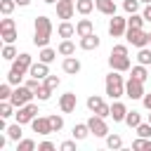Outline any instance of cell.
Here are the masks:
<instances>
[{
  "label": "cell",
  "instance_id": "cell-34",
  "mask_svg": "<svg viewBox=\"0 0 151 151\" xmlns=\"http://www.w3.org/2000/svg\"><path fill=\"white\" fill-rule=\"evenodd\" d=\"M125 123H127L130 127H137V125L142 123V116H139L137 111H127V116H125Z\"/></svg>",
  "mask_w": 151,
  "mask_h": 151
},
{
  "label": "cell",
  "instance_id": "cell-36",
  "mask_svg": "<svg viewBox=\"0 0 151 151\" xmlns=\"http://www.w3.org/2000/svg\"><path fill=\"white\" fill-rule=\"evenodd\" d=\"M33 149H35L33 139H19L17 142V151H33Z\"/></svg>",
  "mask_w": 151,
  "mask_h": 151
},
{
  "label": "cell",
  "instance_id": "cell-48",
  "mask_svg": "<svg viewBox=\"0 0 151 151\" xmlns=\"http://www.w3.org/2000/svg\"><path fill=\"white\" fill-rule=\"evenodd\" d=\"M142 17H144L146 21H151V5H146V7H144V14H142Z\"/></svg>",
  "mask_w": 151,
  "mask_h": 151
},
{
  "label": "cell",
  "instance_id": "cell-17",
  "mask_svg": "<svg viewBox=\"0 0 151 151\" xmlns=\"http://www.w3.org/2000/svg\"><path fill=\"white\" fill-rule=\"evenodd\" d=\"M125 116H127V109H125V104H120V101H113V106H111V118H113V123H123V120H125Z\"/></svg>",
  "mask_w": 151,
  "mask_h": 151
},
{
  "label": "cell",
  "instance_id": "cell-8",
  "mask_svg": "<svg viewBox=\"0 0 151 151\" xmlns=\"http://www.w3.org/2000/svg\"><path fill=\"white\" fill-rule=\"evenodd\" d=\"M87 109H90L92 113H97V116H101V118H106V116H111V106H106V101H104L101 97H97V94H92V97H87Z\"/></svg>",
  "mask_w": 151,
  "mask_h": 151
},
{
  "label": "cell",
  "instance_id": "cell-5",
  "mask_svg": "<svg viewBox=\"0 0 151 151\" xmlns=\"http://www.w3.org/2000/svg\"><path fill=\"white\" fill-rule=\"evenodd\" d=\"M35 97V92L28 87V85H17L14 90H12V97H9V101L19 109V106H24V104H28L31 99Z\"/></svg>",
  "mask_w": 151,
  "mask_h": 151
},
{
  "label": "cell",
  "instance_id": "cell-53",
  "mask_svg": "<svg viewBox=\"0 0 151 151\" xmlns=\"http://www.w3.org/2000/svg\"><path fill=\"white\" fill-rule=\"evenodd\" d=\"M149 123H151V113H149Z\"/></svg>",
  "mask_w": 151,
  "mask_h": 151
},
{
  "label": "cell",
  "instance_id": "cell-4",
  "mask_svg": "<svg viewBox=\"0 0 151 151\" xmlns=\"http://www.w3.org/2000/svg\"><path fill=\"white\" fill-rule=\"evenodd\" d=\"M104 87H106V94H109L111 99H120V97L125 94V80H123L120 71H113V68H111V73H109L106 80H104Z\"/></svg>",
  "mask_w": 151,
  "mask_h": 151
},
{
  "label": "cell",
  "instance_id": "cell-35",
  "mask_svg": "<svg viewBox=\"0 0 151 151\" xmlns=\"http://www.w3.org/2000/svg\"><path fill=\"white\" fill-rule=\"evenodd\" d=\"M106 146H109V149H120V146H123L120 134H106Z\"/></svg>",
  "mask_w": 151,
  "mask_h": 151
},
{
  "label": "cell",
  "instance_id": "cell-33",
  "mask_svg": "<svg viewBox=\"0 0 151 151\" xmlns=\"http://www.w3.org/2000/svg\"><path fill=\"white\" fill-rule=\"evenodd\" d=\"M52 92H54V90H50V87H47V85H40V87H38V90H35V97H38V99H40V101H47V99H50V97H52Z\"/></svg>",
  "mask_w": 151,
  "mask_h": 151
},
{
  "label": "cell",
  "instance_id": "cell-52",
  "mask_svg": "<svg viewBox=\"0 0 151 151\" xmlns=\"http://www.w3.org/2000/svg\"><path fill=\"white\" fill-rule=\"evenodd\" d=\"M149 45H151V33H149Z\"/></svg>",
  "mask_w": 151,
  "mask_h": 151
},
{
  "label": "cell",
  "instance_id": "cell-39",
  "mask_svg": "<svg viewBox=\"0 0 151 151\" xmlns=\"http://www.w3.org/2000/svg\"><path fill=\"white\" fill-rule=\"evenodd\" d=\"M134 130H137L139 137H151V123H139Z\"/></svg>",
  "mask_w": 151,
  "mask_h": 151
},
{
  "label": "cell",
  "instance_id": "cell-40",
  "mask_svg": "<svg viewBox=\"0 0 151 151\" xmlns=\"http://www.w3.org/2000/svg\"><path fill=\"white\" fill-rule=\"evenodd\" d=\"M12 97V83H2L0 85V101L2 99H9Z\"/></svg>",
  "mask_w": 151,
  "mask_h": 151
},
{
  "label": "cell",
  "instance_id": "cell-50",
  "mask_svg": "<svg viewBox=\"0 0 151 151\" xmlns=\"http://www.w3.org/2000/svg\"><path fill=\"white\" fill-rule=\"evenodd\" d=\"M45 2H47V5H57L59 0H45Z\"/></svg>",
  "mask_w": 151,
  "mask_h": 151
},
{
  "label": "cell",
  "instance_id": "cell-23",
  "mask_svg": "<svg viewBox=\"0 0 151 151\" xmlns=\"http://www.w3.org/2000/svg\"><path fill=\"white\" fill-rule=\"evenodd\" d=\"M87 134H92L87 123H78V125H73V139H78V142H80V139H85Z\"/></svg>",
  "mask_w": 151,
  "mask_h": 151
},
{
  "label": "cell",
  "instance_id": "cell-27",
  "mask_svg": "<svg viewBox=\"0 0 151 151\" xmlns=\"http://www.w3.org/2000/svg\"><path fill=\"white\" fill-rule=\"evenodd\" d=\"M137 61L144 64V66L151 64V47H149V45H146V47H139V52H137Z\"/></svg>",
  "mask_w": 151,
  "mask_h": 151
},
{
  "label": "cell",
  "instance_id": "cell-13",
  "mask_svg": "<svg viewBox=\"0 0 151 151\" xmlns=\"http://www.w3.org/2000/svg\"><path fill=\"white\" fill-rule=\"evenodd\" d=\"M76 106H78V99H76V94H73V92H66V94H61V97H59V109H61L64 113H73V111H76Z\"/></svg>",
  "mask_w": 151,
  "mask_h": 151
},
{
  "label": "cell",
  "instance_id": "cell-54",
  "mask_svg": "<svg viewBox=\"0 0 151 151\" xmlns=\"http://www.w3.org/2000/svg\"><path fill=\"white\" fill-rule=\"evenodd\" d=\"M71 2H76V0H71Z\"/></svg>",
  "mask_w": 151,
  "mask_h": 151
},
{
  "label": "cell",
  "instance_id": "cell-15",
  "mask_svg": "<svg viewBox=\"0 0 151 151\" xmlns=\"http://www.w3.org/2000/svg\"><path fill=\"white\" fill-rule=\"evenodd\" d=\"M28 76H33V78H38V80H45V78L50 76V68H47L45 61H38V64H31Z\"/></svg>",
  "mask_w": 151,
  "mask_h": 151
},
{
  "label": "cell",
  "instance_id": "cell-10",
  "mask_svg": "<svg viewBox=\"0 0 151 151\" xmlns=\"http://www.w3.org/2000/svg\"><path fill=\"white\" fill-rule=\"evenodd\" d=\"M17 116V123H21V125H26V123H31L35 116H38V106L35 104H24V106H19V111L14 113Z\"/></svg>",
  "mask_w": 151,
  "mask_h": 151
},
{
  "label": "cell",
  "instance_id": "cell-46",
  "mask_svg": "<svg viewBox=\"0 0 151 151\" xmlns=\"http://www.w3.org/2000/svg\"><path fill=\"white\" fill-rule=\"evenodd\" d=\"M38 151H54V144L52 142H40L38 144Z\"/></svg>",
  "mask_w": 151,
  "mask_h": 151
},
{
  "label": "cell",
  "instance_id": "cell-21",
  "mask_svg": "<svg viewBox=\"0 0 151 151\" xmlns=\"http://www.w3.org/2000/svg\"><path fill=\"white\" fill-rule=\"evenodd\" d=\"M57 52L61 54V57H73L76 54V45L68 40V38H64L61 42H59V47H57Z\"/></svg>",
  "mask_w": 151,
  "mask_h": 151
},
{
  "label": "cell",
  "instance_id": "cell-31",
  "mask_svg": "<svg viewBox=\"0 0 151 151\" xmlns=\"http://www.w3.org/2000/svg\"><path fill=\"white\" fill-rule=\"evenodd\" d=\"M7 137H9V139H14V142H19V139H21V123L9 125V127H7Z\"/></svg>",
  "mask_w": 151,
  "mask_h": 151
},
{
  "label": "cell",
  "instance_id": "cell-18",
  "mask_svg": "<svg viewBox=\"0 0 151 151\" xmlns=\"http://www.w3.org/2000/svg\"><path fill=\"white\" fill-rule=\"evenodd\" d=\"M94 5H97V9H99L101 14H106V17H113V14H116V2H113V0H94Z\"/></svg>",
  "mask_w": 151,
  "mask_h": 151
},
{
  "label": "cell",
  "instance_id": "cell-30",
  "mask_svg": "<svg viewBox=\"0 0 151 151\" xmlns=\"http://www.w3.org/2000/svg\"><path fill=\"white\" fill-rule=\"evenodd\" d=\"M132 76H134V78H139V80L144 83V80L149 78V71H146V66H144V64H137V66H132Z\"/></svg>",
  "mask_w": 151,
  "mask_h": 151
},
{
  "label": "cell",
  "instance_id": "cell-22",
  "mask_svg": "<svg viewBox=\"0 0 151 151\" xmlns=\"http://www.w3.org/2000/svg\"><path fill=\"white\" fill-rule=\"evenodd\" d=\"M57 33H59L61 38H71V35H76V26H73L71 21H66V19H64V21L59 24V28H57Z\"/></svg>",
  "mask_w": 151,
  "mask_h": 151
},
{
  "label": "cell",
  "instance_id": "cell-43",
  "mask_svg": "<svg viewBox=\"0 0 151 151\" xmlns=\"http://www.w3.org/2000/svg\"><path fill=\"white\" fill-rule=\"evenodd\" d=\"M7 28H17V26H14V19H9V17H5V19L0 21V31H7Z\"/></svg>",
  "mask_w": 151,
  "mask_h": 151
},
{
  "label": "cell",
  "instance_id": "cell-12",
  "mask_svg": "<svg viewBox=\"0 0 151 151\" xmlns=\"http://www.w3.org/2000/svg\"><path fill=\"white\" fill-rule=\"evenodd\" d=\"M31 127H33V132H38V134H42V137L52 134V123H50V116H47V118L35 116V118L31 120Z\"/></svg>",
  "mask_w": 151,
  "mask_h": 151
},
{
  "label": "cell",
  "instance_id": "cell-38",
  "mask_svg": "<svg viewBox=\"0 0 151 151\" xmlns=\"http://www.w3.org/2000/svg\"><path fill=\"white\" fill-rule=\"evenodd\" d=\"M0 35H2L5 45H7V42H14V40H17V28H7V31H0Z\"/></svg>",
  "mask_w": 151,
  "mask_h": 151
},
{
  "label": "cell",
  "instance_id": "cell-32",
  "mask_svg": "<svg viewBox=\"0 0 151 151\" xmlns=\"http://www.w3.org/2000/svg\"><path fill=\"white\" fill-rule=\"evenodd\" d=\"M14 7H17V0H0V12L5 17H9L14 12Z\"/></svg>",
  "mask_w": 151,
  "mask_h": 151
},
{
  "label": "cell",
  "instance_id": "cell-7",
  "mask_svg": "<svg viewBox=\"0 0 151 151\" xmlns=\"http://www.w3.org/2000/svg\"><path fill=\"white\" fill-rule=\"evenodd\" d=\"M146 92H144V83L139 80V78H134V76H130V80L125 83V97H130V99H142Z\"/></svg>",
  "mask_w": 151,
  "mask_h": 151
},
{
  "label": "cell",
  "instance_id": "cell-11",
  "mask_svg": "<svg viewBox=\"0 0 151 151\" xmlns=\"http://www.w3.org/2000/svg\"><path fill=\"white\" fill-rule=\"evenodd\" d=\"M125 31H127V19L113 14V19L109 21V33H111L113 38H120V35H125Z\"/></svg>",
  "mask_w": 151,
  "mask_h": 151
},
{
  "label": "cell",
  "instance_id": "cell-37",
  "mask_svg": "<svg viewBox=\"0 0 151 151\" xmlns=\"http://www.w3.org/2000/svg\"><path fill=\"white\" fill-rule=\"evenodd\" d=\"M139 5H142L139 0H125V2H123V9H125L127 14H134V12L139 9Z\"/></svg>",
  "mask_w": 151,
  "mask_h": 151
},
{
  "label": "cell",
  "instance_id": "cell-2",
  "mask_svg": "<svg viewBox=\"0 0 151 151\" xmlns=\"http://www.w3.org/2000/svg\"><path fill=\"white\" fill-rule=\"evenodd\" d=\"M31 64H33L31 54L21 52V54L12 61V68H9V73H7V83H12L14 87H17V85H21V78H24V73L31 68Z\"/></svg>",
  "mask_w": 151,
  "mask_h": 151
},
{
  "label": "cell",
  "instance_id": "cell-25",
  "mask_svg": "<svg viewBox=\"0 0 151 151\" xmlns=\"http://www.w3.org/2000/svg\"><path fill=\"white\" fill-rule=\"evenodd\" d=\"M94 7H97L94 0H76V12H80V14H90Z\"/></svg>",
  "mask_w": 151,
  "mask_h": 151
},
{
  "label": "cell",
  "instance_id": "cell-26",
  "mask_svg": "<svg viewBox=\"0 0 151 151\" xmlns=\"http://www.w3.org/2000/svg\"><path fill=\"white\" fill-rule=\"evenodd\" d=\"M17 57H19V52H17L14 42H7V45L2 47V59H7V61H14Z\"/></svg>",
  "mask_w": 151,
  "mask_h": 151
},
{
  "label": "cell",
  "instance_id": "cell-20",
  "mask_svg": "<svg viewBox=\"0 0 151 151\" xmlns=\"http://www.w3.org/2000/svg\"><path fill=\"white\" fill-rule=\"evenodd\" d=\"M61 68H64V73L76 76V73L80 71V61H78L76 57H66V59H64V64H61Z\"/></svg>",
  "mask_w": 151,
  "mask_h": 151
},
{
  "label": "cell",
  "instance_id": "cell-24",
  "mask_svg": "<svg viewBox=\"0 0 151 151\" xmlns=\"http://www.w3.org/2000/svg\"><path fill=\"white\" fill-rule=\"evenodd\" d=\"M38 59H40V61H45V64H52V61L57 59V50H52V47H40Z\"/></svg>",
  "mask_w": 151,
  "mask_h": 151
},
{
  "label": "cell",
  "instance_id": "cell-51",
  "mask_svg": "<svg viewBox=\"0 0 151 151\" xmlns=\"http://www.w3.org/2000/svg\"><path fill=\"white\" fill-rule=\"evenodd\" d=\"M139 2H144V5H151V0H139Z\"/></svg>",
  "mask_w": 151,
  "mask_h": 151
},
{
  "label": "cell",
  "instance_id": "cell-42",
  "mask_svg": "<svg viewBox=\"0 0 151 151\" xmlns=\"http://www.w3.org/2000/svg\"><path fill=\"white\" fill-rule=\"evenodd\" d=\"M59 83H61V80H59L57 76H47V78H45V85H47L50 90H57V87H59Z\"/></svg>",
  "mask_w": 151,
  "mask_h": 151
},
{
  "label": "cell",
  "instance_id": "cell-3",
  "mask_svg": "<svg viewBox=\"0 0 151 151\" xmlns=\"http://www.w3.org/2000/svg\"><path fill=\"white\" fill-rule=\"evenodd\" d=\"M109 66L113 68V71H120V73H125V71H130V54H127V45H113V50H111V57H109Z\"/></svg>",
  "mask_w": 151,
  "mask_h": 151
},
{
  "label": "cell",
  "instance_id": "cell-1",
  "mask_svg": "<svg viewBox=\"0 0 151 151\" xmlns=\"http://www.w3.org/2000/svg\"><path fill=\"white\" fill-rule=\"evenodd\" d=\"M52 21H50V17H35V26H33V45H38V47H47V42H50V38H52Z\"/></svg>",
  "mask_w": 151,
  "mask_h": 151
},
{
  "label": "cell",
  "instance_id": "cell-41",
  "mask_svg": "<svg viewBox=\"0 0 151 151\" xmlns=\"http://www.w3.org/2000/svg\"><path fill=\"white\" fill-rule=\"evenodd\" d=\"M50 123H52V132H59L64 127V118L61 116H50Z\"/></svg>",
  "mask_w": 151,
  "mask_h": 151
},
{
  "label": "cell",
  "instance_id": "cell-44",
  "mask_svg": "<svg viewBox=\"0 0 151 151\" xmlns=\"http://www.w3.org/2000/svg\"><path fill=\"white\" fill-rule=\"evenodd\" d=\"M76 142H78V139H76ZM76 142H61L59 149H61V151H76Z\"/></svg>",
  "mask_w": 151,
  "mask_h": 151
},
{
  "label": "cell",
  "instance_id": "cell-6",
  "mask_svg": "<svg viewBox=\"0 0 151 151\" xmlns=\"http://www.w3.org/2000/svg\"><path fill=\"white\" fill-rule=\"evenodd\" d=\"M125 40L134 47H146L149 45V33H144L142 28H127L125 31Z\"/></svg>",
  "mask_w": 151,
  "mask_h": 151
},
{
  "label": "cell",
  "instance_id": "cell-16",
  "mask_svg": "<svg viewBox=\"0 0 151 151\" xmlns=\"http://www.w3.org/2000/svg\"><path fill=\"white\" fill-rule=\"evenodd\" d=\"M90 33H94V24H92L90 19H80V21L76 24V35L83 38V35H90Z\"/></svg>",
  "mask_w": 151,
  "mask_h": 151
},
{
  "label": "cell",
  "instance_id": "cell-29",
  "mask_svg": "<svg viewBox=\"0 0 151 151\" xmlns=\"http://www.w3.org/2000/svg\"><path fill=\"white\" fill-rule=\"evenodd\" d=\"M144 21H146V19H144V17H139V14L134 12V14H130V17H127V28H142V26H144Z\"/></svg>",
  "mask_w": 151,
  "mask_h": 151
},
{
  "label": "cell",
  "instance_id": "cell-49",
  "mask_svg": "<svg viewBox=\"0 0 151 151\" xmlns=\"http://www.w3.org/2000/svg\"><path fill=\"white\" fill-rule=\"evenodd\" d=\"M17 5L19 7H26V5H31V0H17Z\"/></svg>",
  "mask_w": 151,
  "mask_h": 151
},
{
  "label": "cell",
  "instance_id": "cell-47",
  "mask_svg": "<svg viewBox=\"0 0 151 151\" xmlns=\"http://www.w3.org/2000/svg\"><path fill=\"white\" fill-rule=\"evenodd\" d=\"M142 104H144V109H149V111H151V92H146V94L142 97Z\"/></svg>",
  "mask_w": 151,
  "mask_h": 151
},
{
  "label": "cell",
  "instance_id": "cell-19",
  "mask_svg": "<svg viewBox=\"0 0 151 151\" xmlns=\"http://www.w3.org/2000/svg\"><path fill=\"white\" fill-rule=\"evenodd\" d=\"M80 47H83V50H97V47H99V35H97V33L83 35V38H80Z\"/></svg>",
  "mask_w": 151,
  "mask_h": 151
},
{
  "label": "cell",
  "instance_id": "cell-28",
  "mask_svg": "<svg viewBox=\"0 0 151 151\" xmlns=\"http://www.w3.org/2000/svg\"><path fill=\"white\" fill-rule=\"evenodd\" d=\"M14 109H17V106H14L9 99H2V101H0V116H2V118H9V116H14V113H12Z\"/></svg>",
  "mask_w": 151,
  "mask_h": 151
},
{
  "label": "cell",
  "instance_id": "cell-9",
  "mask_svg": "<svg viewBox=\"0 0 151 151\" xmlns=\"http://www.w3.org/2000/svg\"><path fill=\"white\" fill-rule=\"evenodd\" d=\"M87 125H90V132L94 134V137H106L109 134V125H106V120L101 118V116H90L87 118Z\"/></svg>",
  "mask_w": 151,
  "mask_h": 151
},
{
  "label": "cell",
  "instance_id": "cell-14",
  "mask_svg": "<svg viewBox=\"0 0 151 151\" xmlns=\"http://www.w3.org/2000/svg\"><path fill=\"white\" fill-rule=\"evenodd\" d=\"M73 12H76V2H71V0H59L57 2V17L59 19H71L73 17Z\"/></svg>",
  "mask_w": 151,
  "mask_h": 151
},
{
  "label": "cell",
  "instance_id": "cell-45",
  "mask_svg": "<svg viewBox=\"0 0 151 151\" xmlns=\"http://www.w3.org/2000/svg\"><path fill=\"white\" fill-rule=\"evenodd\" d=\"M26 85H28V87H31V90H33V92H35V90H38V87H40V80H38V78H33V76H31V78H28V80H26Z\"/></svg>",
  "mask_w": 151,
  "mask_h": 151
}]
</instances>
